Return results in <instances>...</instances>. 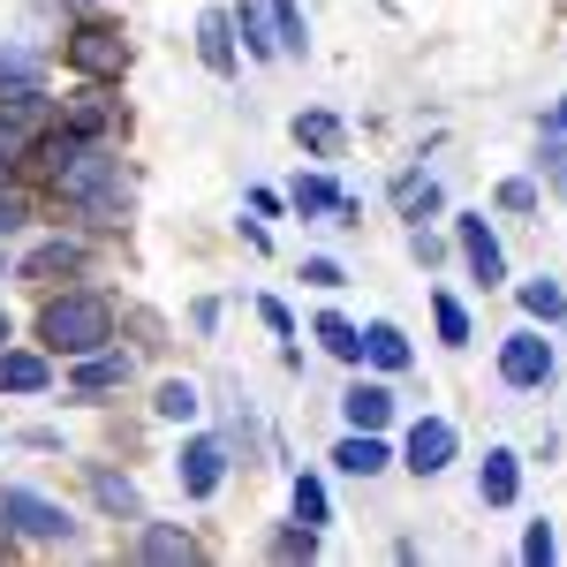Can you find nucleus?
Listing matches in <instances>:
<instances>
[{
	"mask_svg": "<svg viewBox=\"0 0 567 567\" xmlns=\"http://www.w3.org/2000/svg\"><path fill=\"white\" fill-rule=\"evenodd\" d=\"M45 189H53V205L84 213L91 227H122V213H130V167H122L114 136H84V144L45 175Z\"/></svg>",
	"mask_w": 567,
	"mask_h": 567,
	"instance_id": "1",
	"label": "nucleus"
},
{
	"mask_svg": "<svg viewBox=\"0 0 567 567\" xmlns=\"http://www.w3.org/2000/svg\"><path fill=\"white\" fill-rule=\"evenodd\" d=\"M106 341H114V303H106V296L61 288V296L39 303V349L53 355V363H76V355L106 349Z\"/></svg>",
	"mask_w": 567,
	"mask_h": 567,
	"instance_id": "2",
	"label": "nucleus"
},
{
	"mask_svg": "<svg viewBox=\"0 0 567 567\" xmlns=\"http://www.w3.org/2000/svg\"><path fill=\"white\" fill-rule=\"evenodd\" d=\"M69 69L91 76V84H122L130 76V31L114 23V16H76V31H69Z\"/></svg>",
	"mask_w": 567,
	"mask_h": 567,
	"instance_id": "3",
	"label": "nucleus"
},
{
	"mask_svg": "<svg viewBox=\"0 0 567 567\" xmlns=\"http://www.w3.org/2000/svg\"><path fill=\"white\" fill-rule=\"evenodd\" d=\"M553 379H560V349H553L537 326H515V333H499V386L545 393Z\"/></svg>",
	"mask_w": 567,
	"mask_h": 567,
	"instance_id": "4",
	"label": "nucleus"
},
{
	"mask_svg": "<svg viewBox=\"0 0 567 567\" xmlns=\"http://www.w3.org/2000/svg\"><path fill=\"white\" fill-rule=\"evenodd\" d=\"M0 515H8V529H16L23 545H69V537H76V515H69L61 499L31 492V484H8V492H0Z\"/></svg>",
	"mask_w": 567,
	"mask_h": 567,
	"instance_id": "5",
	"label": "nucleus"
},
{
	"mask_svg": "<svg viewBox=\"0 0 567 567\" xmlns=\"http://www.w3.org/2000/svg\"><path fill=\"white\" fill-rule=\"evenodd\" d=\"M53 122L76 136H122L130 130V106L114 99V84H91V76H76V91L53 106Z\"/></svg>",
	"mask_w": 567,
	"mask_h": 567,
	"instance_id": "6",
	"label": "nucleus"
},
{
	"mask_svg": "<svg viewBox=\"0 0 567 567\" xmlns=\"http://www.w3.org/2000/svg\"><path fill=\"white\" fill-rule=\"evenodd\" d=\"M454 454H462V432H454L446 416H416L409 439H401V470H409V477H446Z\"/></svg>",
	"mask_w": 567,
	"mask_h": 567,
	"instance_id": "7",
	"label": "nucleus"
},
{
	"mask_svg": "<svg viewBox=\"0 0 567 567\" xmlns=\"http://www.w3.org/2000/svg\"><path fill=\"white\" fill-rule=\"evenodd\" d=\"M454 250H462V265H470L477 288H507V250H499V235H492V219H484V213L454 219Z\"/></svg>",
	"mask_w": 567,
	"mask_h": 567,
	"instance_id": "8",
	"label": "nucleus"
},
{
	"mask_svg": "<svg viewBox=\"0 0 567 567\" xmlns=\"http://www.w3.org/2000/svg\"><path fill=\"white\" fill-rule=\"evenodd\" d=\"M288 205H296L303 219H333V227H363V205H355V197H349V189H341L333 175H296V182H288Z\"/></svg>",
	"mask_w": 567,
	"mask_h": 567,
	"instance_id": "9",
	"label": "nucleus"
},
{
	"mask_svg": "<svg viewBox=\"0 0 567 567\" xmlns=\"http://www.w3.org/2000/svg\"><path fill=\"white\" fill-rule=\"evenodd\" d=\"M130 379H136V355H130V349H114V341L69 363V393H76V401H91V393H122Z\"/></svg>",
	"mask_w": 567,
	"mask_h": 567,
	"instance_id": "10",
	"label": "nucleus"
},
{
	"mask_svg": "<svg viewBox=\"0 0 567 567\" xmlns=\"http://www.w3.org/2000/svg\"><path fill=\"white\" fill-rule=\"evenodd\" d=\"M175 484H182V499H213L227 484V439H189L175 454Z\"/></svg>",
	"mask_w": 567,
	"mask_h": 567,
	"instance_id": "11",
	"label": "nucleus"
},
{
	"mask_svg": "<svg viewBox=\"0 0 567 567\" xmlns=\"http://www.w3.org/2000/svg\"><path fill=\"white\" fill-rule=\"evenodd\" d=\"M136 560H144V567H197V560H205V545H197L182 523H152V515H136Z\"/></svg>",
	"mask_w": 567,
	"mask_h": 567,
	"instance_id": "12",
	"label": "nucleus"
},
{
	"mask_svg": "<svg viewBox=\"0 0 567 567\" xmlns=\"http://www.w3.org/2000/svg\"><path fill=\"white\" fill-rule=\"evenodd\" d=\"M84 235H53V243H39V250H23V265H16V280H39V288H53V280H76L84 272Z\"/></svg>",
	"mask_w": 567,
	"mask_h": 567,
	"instance_id": "13",
	"label": "nucleus"
},
{
	"mask_svg": "<svg viewBox=\"0 0 567 567\" xmlns=\"http://www.w3.org/2000/svg\"><path fill=\"white\" fill-rule=\"evenodd\" d=\"M197 61L213 76H243V39H235V16L227 8H205L197 16Z\"/></svg>",
	"mask_w": 567,
	"mask_h": 567,
	"instance_id": "14",
	"label": "nucleus"
},
{
	"mask_svg": "<svg viewBox=\"0 0 567 567\" xmlns=\"http://www.w3.org/2000/svg\"><path fill=\"white\" fill-rule=\"evenodd\" d=\"M477 499H484V507H515V499H523V454H515V446H484Z\"/></svg>",
	"mask_w": 567,
	"mask_h": 567,
	"instance_id": "15",
	"label": "nucleus"
},
{
	"mask_svg": "<svg viewBox=\"0 0 567 567\" xmlns=\"http://www.w3.org/2000/svg\"><path fill=\"white\" fill-rule=\"evenodd\" d=\"M341 424H349V432H386L393 424V386L386 379H355V386L341 393Z\"/></svg>",
	"mask_w": 567,
	"mask_h": 567,
	"instance_id": "16",
	"label": "nucleus"
},
{
	"mask_svg": "<svg viewBox=\"0 0 567 567\" xmlns=\"http://www.w3.org/2000/svg\"><path fill=\"white\" fill-rule=\"evenodd\" d=\"M333 470H341V477H386V470H393L386 432H341V446H333Z\"/></svg>",
	"mask_w": 567,
	"mask_h": 567,
	"instance_id": "17",
	"label": "nucleus"
},
{
	"mask_svg": "<svg viewBox=\"0 0 567 567\" xmlns=\"http://www.w3.org/2000/svg\"><path fill=\"white\" fill-rule=\"evenodd\" d=\"M53 386V355L45 349H0V393H45Z\"/></svg>",
	"mask_w": 567,
	"mask_h": 567,
	"instance_id": "18",
	"label": "nucleus"
},
{
	"mask_svg": "<svg viewBox=\"0 0 567 567\" xmlns=\"http://www.w3.org/2000/svg\"><path fill=\"white\" fill-rule=\"evenodd\" d=\"M91 499H99V515H122V523H136L144 515V492H136V477H122V470H106V462H91Z\"/></svg>",
	"mask_w": 567,
	"mask_h": 567,
	"instance_id": "19",
	"label": "nucleus"
},
{
	"mask_svg": "<svg viewBox=\"0 0 567 567\" xmlns=\"http://www.w3.org/2000/svg\"><path fill=\"white\" fill-rule=\"evenodd\" d=\"M227 16H235V39H243L250 61H280V31H272V8L265 0H235Z\"/></svg>",
	"mask_w": 567,
	"mask_h": 567,
	"instance_id": "20",
	"label": "nucleus"
},
{
	"mask_svg": "<svg viewBox=\"0 0 567 567\" xmlns=\"http://www.w3.org/2000/svg\"><path fill=\"white\" fill-rule=\"evenodd\" d=\"M363 363L393 379V371H409V363H416V349H409V333H401L393 318H371V326H363Z\"/></svg>",
	"mask_w": 567,
	"mask_h": 567,
	"instance_id": "21",
	"label": "nucleus"
},
{
	"mask_svg": "<svg viewBox=\"0 0 567 567\" xmlns=\"http://www.w3.org/2000/svg\"><path fill=\"white\" fill-rule=\"evenodd\" d=\"M310 333H318V349L333 355V363L363 371V326H355V318H341V310H318V326H310Z\"/></svg>",
	"mask_w": 567,
	"mask_h": 567,
	"instance_id": "22",
	"label": "nucleus"
},
{
	"mask_svg": "<svg viewBox=\"0 0 567 567\" xmlns=\"http://www.w3.org/2000/svg\"><path fill=\"white\" fill-rule=\"evenodd\" d=\"M393 205H401V219H416V227L446 213V197H439V182H432V175H416V167H409V175H393Z\"/></svg>",
	"mask_w": 567,
	"mask_h": 567,
	"instance_id": "23",
	"label": "nucleus"
},
{
	"mask_svg": "<svg viewBox=\"0 0 567 567\" xmlns=\"http://www.w3.org/2000/svg\"><path fill=\"white\" fill-rule=\"evenodd\" d=\"M152 416H159V424H197V416H205V393H197V379H167V386L152 393Z\"/></svg>",
	"mask_w": 567,
	"mask_h": 567,
	"instance_id": "24",
	"label": "nucleus"
},
{
	"mask_svg": "<svg viewBox=\"0 0 567 567\" xmlns=\"http://www.w3.org/2000/svg\"><path fill=\"white\" fill-rule=\"evenodd\" d=\"M515 296H523L529 326H560V318H567V288H560V280H545V272H537V280H523Z\"/></svg>",
	"mask_w": 567,
	"mask_h": 567,
	"instance_id": "25",
	"label": "nucleus"
},
{
	"mask_svg": "<svg viewBox=\"0 0 567 567\" xmlns=\"http://www.w3.org/2000/svg\"><path fill=\"white\" fill-rule=\"evenodd\" d=\"M288 507H296V523H303V529H326V523H333L326 477H296V484H288Z\"/></svg>",
	"mask_w": 567,
	"mask_h": 567,
	"instance_id": "26",
	"label": "nucleus"
},
{
	"mask_svg": "<svg viewBox=\"0 0 567 567\" xmlns=\"http://www.w3.org/2000/svg\"><path fill=\"white\" fill-rule=\"evenodd\" d=\"M432 326H439V341H446V349H470V341H477V326H470V310L454 303L446 288H432Z\"/></svg>",
	"mask_w": 567,
	"mask_h": 567,
	"instance_id": "27",
	"label": "nucleus"
},
{
	"mask_svg": "<svg viewBox=\"0 0 567 567\" xmlns=\"http://www.w3.org/2000/svg\"><path fill=\"white\" fill-rule=\"evenodd\" d=\"M296 144H303L310 159H333L341 152V122L333 114H296Z\"/></svg>",
	"mask_w": 567,
	"mask_h": 567,
	"instance_id": "28",
	"label": "nucleus"
},
{
	"mask_svg": "<svg viewBox=\"0 0 567 567\" xmlns=\"http://www.w3.org/2000/svg\"><path fill=\"white\" fill-rule=\"evenodd\" d=\"M265 8H272V31H280V53H303V45H310L303 0H265Z\"/></svg>",
	"mask_w": 567,
	"mask_h": 567,
	"instance_id": "29",
	"label": "nucleus"
},
{
	"mask_svg": "<svg viewBox=\"0 0 567 567\" xmlns=\"http://www.w3.org/2000/svg\"><path fill=\"white\" fill-rule=\"evenodd\" d=\"M23 227H31V189L23 182H0V243L23 235Z\"/></svg>",
	"mask_w": 567,
	"mask_h": 567,
	"instance_id": "30",
	"label": "nucleus"
},
{
	"mask_svg": "<svg viewBox=\"0 0 567 567\" xmlns=\"http://www.w3.org/2000/svg\"><path fill=\"white\" fill-rule=\"evenodd\" d=\"M45 69H39V53H23V45H0V91H16V84H39Z\"/></svg>",
	"mask_w": 567,
	"mask_h": 567,
	"instance_id": "31",
	"label": "nucleus"
},
{
	"mask_svg": "<svg viewBox=\"0 0 567 567\" xmlns=\"http://www.w3.org/2000/svg\"><path fill=\"white\" fill-rule=\"evenodd\" d=\"M523 560L529 567H553V560H560V529H553V523H529L523 529Z\"/></svg>",
	"mask_w": 567,
	"mask_h": 567,
	"instance_id": "32",
	"label": "nucleus"
},
{
	"mask_svg": "<svg viewBox=\"0 0 567 567\" xmlns=\"http://www.w3.org/2000/svg\"><path fill=\"white\" fill-rule=\"evenodd\" d=\"M272 560H318V529L288 523V529H280V537H272Z\"/></svg>",
	"mask_w": 567,
	"mask_h": 567,
	"instance_id": "33",
	"label": "nucleus"
},
{
	"mask_svg": "<svg viewBox=\"0 0 567 567\" xmlns=\"http://www.w3.org/2000/svg\"><path fill=\"white\" fill-rule=\"evenodd\" d=\"M537 167H545V182H553V197H567V136L545 130V152H537Z\"/></svg>",
	"mask_w": 567,
	"mask_h": 567,
	"instance_id": "34",
	"label": "nucleus"
},
{
	"mask_svg": "<svg viewBox=\"0 0 567 567\" xmlns=\"http://www.w3.org/2000/svg\"><path fill=\"white\" fill-rule=\"evenodd\" d=\"M303 280H310V288H326V296H333V288H349L341 258H303Z\"/></svg>",
	"mask_w": 567,
	"mask_h": 567,
	"instance_id": "35",
	"label": "nucleus"
},
{
	"mask_svg": "<svg viewBox=\"0 0 567 567\" xmlns=\"http://www.w3.org/2000/svg\"><path fill=\"white\" fill-rule=\"evenodd\" d=\"M499 205H507V213H537V182H499Z\"/></svg>",
	"mask_w": 567,
	"mask_h": 567,
	"instance_id": "36",
	"label": "nucleus"
},
{
	"mask_svg": "<svg viewBox=\"0 0 567 567\" xmlns=\"http://www.w3.org/2000/svg\"><path fill=\"white\" fill-rule=\"evenodd\" d=\"M258 318L272 326V333H280V341H296V310H288V303H272V296H265V303H258Z\"/></svg>",
	"mask_w": 567,
	"mask_h": 567,
	"instance_id": "37",
	"label": "nucleus"
},
{
	"mask_svg": "<svg viewBox=\"0 0 567 567\" xmlns=\"http://www.w3.org/2000/svg\"><path fill=\"white\" fill-rule=\"evenodd\" d=\"M409 250H416V265H439V258H446V243H439V235H424V227L409 235Z\"/></svg>",
	"mask_w": 567,
	"mask_h": 567,
	"instance_id": "38",
	"label": "nucleus"
},
{
	"mask_svg": "<svg viewBox=\"0 0 567 567\" xmlns=\"http://www.w3.org/2000/svg\"><path fill=\"white\" fill-rule=\"evenodd\" d=\"M16 545H23V537H16V529H8V515H0V560H16Z\"/></svg>",
	"mask_w": 567,
	"mask_h": 567,
	"instance_id": "39",
	"label": "nucleus"
},
{
	"mask_svg": "<svg viewBox=\"0 0 567 567\" xmlns=\"http://www.w3.org/2000/svg\"><path fill=\"white\" fill-rule=\"evenodd\" d=\"M545 130H553V136H567V99L553 106V114H545Z\"/></svg>",
	"mask_w": 567,
	"mask_h": 567,
	"instance_id": "40",
	"label": "nucleus"
},
{
	"mask_svg": "<svg viewBox=\"0 0 567 567\" xmlns=\"http://www.w3.org/2000/svg\"><path fill=\"white\" fill-rule=\"evenodd\" d=\"M8 341H16V326H8V310H0V349H8Z\"/></svg>",
	"mask_w": 567,
	"mask_h": 567,
	"instance_id": "41",
	"label": "nucleus"
},
{
	"mask_svg": "<svg viewBox=\"0 0 567 567\" xmlns=\"http://www.w3.org/2000/svg\"><path fill=\"white\" fill-rule=\"evenodd\" d=\"M0 280H8V250H0Z\"/></svg>",
	"mask_w": 567,
	"mask_h": 567,
	"instance_id": "42",
	"label": "nucleus"
}]
</instances>
